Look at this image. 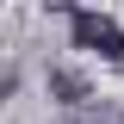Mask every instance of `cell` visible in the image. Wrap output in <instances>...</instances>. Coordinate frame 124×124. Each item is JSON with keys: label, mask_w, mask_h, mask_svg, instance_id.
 <instances>
[{"label": "cell", "mask_w": 124, "mask_h": 124, "mask_svg": "<svg viewBox=\"0 0 124 124\" xmlns=\"http://www.w3.org/2000/svg\"><path fill=\"white\" fill-rule=\"evenodd\" d=\"M68 37H75V50H93V56L112 62V68L124 62V31H118V19H106V13L68 6Z\"/></svg>", "instance_id": "6da1fadb"}, {"label": "cell", "mask_w": 124, "mask_h": 124, "mask_svg": "<svg viewBox=\"0 0 124 124\" xmlns=\"http://www.w3.org/2000/svg\"><path fill=\"white\" fill-rule=\"evenodd\" d=\"M50 93H56L62 106H81V99H87V81L68 75V68H50Z\"/></svg>", "instance_id": "7a4b0ae2"}]
</instances>
